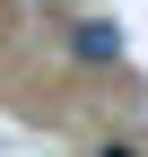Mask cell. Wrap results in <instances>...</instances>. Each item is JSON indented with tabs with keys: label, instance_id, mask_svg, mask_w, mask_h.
Listing matches in <instances>:
<instances>
[{
	"label": "cell",
	"instance_id": "2",
	"mask_svg": "<svg viewBox=\"0 0 148 157\" xmlns=\"http://www.w3.org/2000/svg\"><path fill=\"white\" fill-rule=\"evenodd\" d=\"M96 157H139V148H122V140H105V148H96Z\"/></svg>",
	"mask_w": 148,
	"mask_h": 157
},
{
	"label": "cell",
	"instance_id": "1",
	"mask_svg": "<svg viewBox=\"0 0 148 157\" xmlns=\"http://www.w3.org/2000/svg\"><path fill=\"white\" fill-rule=\"evenodd\" d=\"M70 52H79V61H122V26L79 17V26H70Z\"/></svg>",
	"mask_w": 148,
	"mask_h": 157
}]
</instances>
